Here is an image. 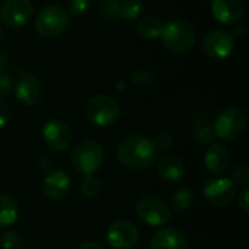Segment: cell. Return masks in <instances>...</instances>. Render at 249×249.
I'll list each match as a JSON object with an SVG mask.
<instances>
[{
  "mask_svg": "<svg viewBox=\"0 0 249 249\" xmlns=\"http://www.w3.org/2000/svg\"><path fill=\"white\" fill-rule=\"evenodd\" d=\"M204 197L214 206H228L236 197V184L229 178H213L204 185Z\"/></svg>",
  "mask_w": 249,
  "mask_h": 249,
  "instance_id": "11",
  "label": "cell"
},
{
  "mask_svg": "<svg viewBox=\"0 0 249 249\" xmlns=\"http://www.w3.org/2000/svg\"><path fill=\"white\" fill-rule=\"evenodd\" d=\"M193 198H194L193 191L188 187H181V188L175 190V193L172 194L171 204L175 212H184V210L190 209V206L193 204Z\"/></svg>",
  "mask_w": 249,
  "mask_h": 249,
  "instance_id": "22",
  "label": "cell"
},
{
  "mask_svg": "<svg viewBox=\"0 0 249 249\" xmlns=\"http://www.w3.org/2000/svg\"><path fill=\"white\" fill-rule=\"evenodd\" d=\"M212 15L223 25H235L245 15V6L241 0H213Z\"/></svg>",
  "mask_w": 249,
  "mask_h": 249,
  "instance_id": "14",
  "label": "cell"
},
{
  "mask_svg": "<svg viewBox=\"0 0 249 249\" xmlns=\"http://www.w3.org/2000/svg\"><path fill=\"white\" fill-rule=\"evenodd\" d=\"M153 144H155L156 150H159V152H166V150H169V149L174 146V137H172L171 133H160V134L156 137V140L153 142Z\"/></svg>",
  "mask_w": 249,
  "mask_h": 249,
  "instance_id": "28",
  "label": "cell"
},
{
  "mask_svg": "<svg viewBox=\"0 0 249 249\" xmlns=\"http://www.w3.org/2000/svg\"><path fill=\"white\" fill-rule=\"evenodd\" d=\"M238 203H239L241 209H242L245 213H248L249 212V188L248 187H244V188L239 191V194H238Z\"/></svg>",
  "mask_w": 249,
  "mask_h": 249,
  "instance_id": "32",
  "label": "cell"
},
{
  "mask_svg": "<svg viewBox=\"0 0 249 249\" xmlns=\"http://www.w3.org/2000/svg\"><path fill=\"white\" fill-rule=\"evenodd\" d=\"M150 249H188V241L178 229L165 228L153 235Z\"/></svg>",
  "mask_w": 249,
  "mask_h": 249,
  "instance_id": "16",
  "label": "cell"
},
{
  "mask_svg": "<svg viewBox=\"0 0 249 249\" xmlns=\"http://www.w3.org/2000/svg\"><path fill=\"white\" fill-rule=\"evenodd\" d=\"M193 134L196 140L201 144H210L216 137L209 118L203 114L196 115V118L193 120Z\"/></svg>",
  "mask_w": 249,
  "mask_h": 249,
  "instance_id": "19",
  "label": "cell"
},
{
  "mask_svg": "<svg viewBox=\"0 0 249 249\" xmlns=\"http://www.w3.org/2000/svg\"><path fill=\"white\" fill-rule=\"evenodd\" d=\"M229 163H231V156H229V150L225 144L214 143L209 147L206 158H204V165L209 172L219 175L228 169Z\"/></svg>",
  "mask_w": 249,
  "mask_h": 249,
  "instance_id": "17",
  "label": "cell"
},
{
  "mask_svg": "<svg viewBox=\"0 0 249 249\" xmlns=\"http://www.w3.org/2000/svg\"><path fill=\"white\" fill-rule=\"evenodd\" d=\"M235 184L238 185H247L249 181V169L247 165H239L233 171V179Z\"/></svg>",
  "mask_w": 249,
  "mask_h": 249,
  "instance_id": "30",
  "label": "cell"
},
{
  "mask_svg": "<svg viewBox=\"0 0 249 249\" xmlns=\"http://www.w3.org/2000/svg\"><path fill=\"white\" fill-rule=\"evenodd\" d=\"M1 247L3 249H23V239L19 233L9 231L1 239Z\"/></svg>",
  "mask_w": 249,
  "mask_h": 249,
  "instance_id": "25",
  "label": "cell"
},
{
  "mask_svg": "<svg viewBox=\"0 0 249 249\" xmlns=\"http://www.w3.org/2000/svg\"><path fill=\"white\" fill-rule=\"evenodd\" d=\"M140 232L127 220H117L107 229V241L112 249H131L139 242Z\"/></svg>",
  "mask_w": 249,
  "mask_h": 249,
  "instance_id": "9",
  "label": "cell"
},
{
  "mask_svg": "<svg viewBox=\"0 0 249 249\" xmlns=\"http://www.w3.org/2000/svg\"><path fill=\"white\" fill-rule=\"evenodd\" d=\"M9 64V57H7V53L4 51H0V70H3L4 67H7Z\"/></svg>",
  "mask_w": 249,
  "mask_h": 249,
  "instance_id": "36",
  "label": "cell"
},
{
  "mask_svg": "<svg viewBox=\"0 0 249 249\" xmlns=\"http://www.w3.org/2000/svg\"><path fill=\"white\" fill-rule=\"evenodd\" d=\"M158 174L165 182H179L185 175V168L181 159L174 155H166L158 162Z\"/></svg>",
  "mask_w": 249,
  "mask_h": 249,
  "instance_id": "18",
  "label": "cell"
},
{
  "mask_svg": "<svg viewBox=\"0 0 249 249\" xmlns=\"http://www.w3.org/2000/svg\"><path fill=\"white\" fill-rule=\"evenodd\" d=\"M204 1H210V3H212V1H213V0H204Z\"/></svg>",
  "mask_w": 249,
  "mask_h": 249,
  "instance_id": "38",
  "label": "cell"
},
{
  "mask_svg": "<svg viewBox=\"0 0 249 249\" xmlns=\"http://www.w3.org/2000/svg\"><path fill=\"white\" fill-rule=\"evenodd\" d=\"M235 38H242L245 34H247V26L245 25H242V23H235V28H233V31L231 32Z\"/></svg>",
  "mask_w": 249,
  "mask_h": 249,
  "instance_id": "34",
  "label": "cell"
},
{
  "mask_svg": "<svg viewBox=\"0 0 249 249\" xmlns=\"http://www.w3.org/2000/svg\"><path fill=\"white\" fill-rule=\"evenodd\" d=\"M80 193L88 198H95L101 193V181L93 175H85L80 182Z\"/></svg>",
  "mask_w": 249,
  "mask_h": 249,
  "instance_id": "24",
  "label": "cell"
},
{
  "mask_svg": "<svg viewBox=\"0 0 249 249\" xmlns=\"http://www.w3.org/2000/svg\"><path fill=\"white\" fill-rule=\"evenodd\" d=\"M13 89V82L7 74H0V96H7Z\"/></svg>",
  "mask_w": 249,
  "mask_h": 249,
  "instance_id": "31",
  "label": "cell"
},
{
  "mask_svg": "<svg viewBox=\"0 0 249 249\" xmlns=\"http://www.w3.org/2000/svg\"><path fill=\"white\" fill-rule=\"evenodd\" d=\"M1 35H3V29H1V23H0V39H1Z\"/></svg>",
  "mask_w": 249,
  "mask_h": 249,
  "instance_id": "37",
  "label": "cell"
},
{
  "mask_svg": "<svg viewBox=\"0 0 249 249\" xmlns=\"http://www.w3.org/2000/svg\"><path fill=\"white\" fill-rule=\"evenodd\" d=\"M85 115L92 124L107 127L114 124L120 117V107L111 96L98 93L88 99L85 105Z\"/></svg>",
  "mask_w": 249,
  "mask_h": 249,
  "instance_id": "5",
  "label": "cell"
},
{
  "mask_svg": "<svg viewBox=\"0 0 249 249\" xmlns=\"http://www.w3.org/2000/svg\"><path fill=\"white\" fill-rule=\"evenodd\" d=\"M131 80L137 85H152L155 82V76L149 70L137 69L131 73Z\"/></svg>",
  "mask_w": 249,
  "mask_h": 249,
  "instance_id": "27",
  "label": "cell"
},
{
  "mask_svg": "<svg viewBox=\"0 0 249 249\" xmlns=\"http://www.w3.org/2000/svg\"><path fill=\"white\" fill-rule=\"evenodd\" d=\"M31 0H6L0 9V22L9 28L23 26L32 16Z\"/></svg>",
  "mask_w": 249,
  "mask_h": 249,
  "instance_id": "10",
  "label": "cell"
},
{
  "mask_svg": "<svg viewBox=\"0 0 249 249\" xmlns=\"http://www.w3.org/2000/svg\"><path fill=\"white\" fill-rule=\"evenodd\" d=\"M236 38L226 29H213L203 39L204 53L214 60H225L232 55Z\"/></svg>",
  "mask_w": 249,
  "mask_h": 249,
  "instance_id": "8",
  "label": "cell"
},
{
  "mask_svg": "<svg viewBox=\"0 0 249 249\" xmlns=\"http://www.w3.org/2000/svg\"><path fill=\"white\" fill-rule=\"evenodd\" d=\"M71 137L73 136L70 127L58 118L50 120L42 128V139L45 144L54 152L66 150L71 143Z\"/></svg>",
  "mask_w": 249,
  "mask_h": 249,
  "instance_id": "12",
  "label": "cell"
},
{
  "mask_svg": "<svg viewBox=\"0 0 249 249\" xmlns=\"http://www.w3.org/2000/svg\"><path fill=\"white\" fill-rule=\"evenodd\" d=\"M121 1L120 0H101V12L107 18H117L118 16V9H120Z\"/></svg>",
  "mask_w": 249,
  "mask_h": 249,
  "instance_id": "26",
  "label": "cell"
},
{
  "mask_svg": "<svg viewBox=\"0 0 249 249\" xmlns=\"http://www.w3.org/2000/svg\"><path fill=\"white\" fill-rule=\"evenodd\" d=\"M42 188L50 200H63L70 191V178L63 171H53L45 177Z\"/></svg>",
  "mask_w": 249,
  "mask_h": 249,
  "instance_id": "15",
  "label": "cell"
},
{
  "mask_svg": "<svg viewBox=\"0 0 249 249\" xmlns=\"http://www.w3.org/2000/svg\"><path fill=\"white\" fill-rule=\"evenodd\" d=\"M104 147L93 140L79 143L71 153V165L82 175H93L104 163Z\"/></svg>",
  "mask_w": 249,
  "mask_h": 249,
  "instance_id": "3",
  "label": "cell"
},
{
  "mask_svg": "<svg viewBox=\"0 0 249 249\" xmlns=\"http://www.w3.org/2000/svg\"><path fill=\"white\" fill-rule=\"evenodd\" d=\"M70 25L69 13L57 4L45 6L35 18V29L41 36L53 38L63 34Z\"/></svg>",
  "mask_w": 249,
  "mask_h": 249,
  "instance_id": "4",
  "label": "cell"
},
{
  "mask_svg": "<svg viewBox=\"0 0 249 249\" xmlns=\"http://www.w3.org/2000/svg\"><path fill=\"white\" fill-rule=\"evenodd\" d=\"M156 153L153 142L140 134L125 137L117 147L118 162L133 171L149 169L156 160Z\"/></svg>",
  "mask_w": 249,
  "mask_h": 249,
  "instance_id": "1",
  "label": "cell"
},
{
  "mask_svg": "<svg viewBox=\"0 0 249 249\" xmlns=\"http://www.w3.org/2000/svg\"><path fill=\"white\" fill-rule=\"evenodd\" d=\"M42 92H44L42 82L36 76L29 73H23L19 76L15 86V95L20 104L26 107H34L39 104L42 99Z\"/></svg>",
  "mask_w": 249,
  "mask_h": 249,
  "instance_id": "13",
  "label": "cell"
},
{
  "mask_svg": "<svg viewBox=\"0 0 249 249\" xmlns=\"http://www.w3.org/2000/svg\"><path fill=\"white\" fill-rule=\"evenodd\" d=\"M142 10H143L142 0H124L120 4L118 16L124 20H133L140 16Z\"/></svg>",
  "mask_w": 249,
  "mask_h": 249,
  "instance_id": "23",
  "label": "cell"
},
{
  "mask_svg": "<svg viewBox=\"0 0 249 249\" xmlns=\"http://www.w3.org/2000/svg\"><path fill=\"white\" fill-rule=\"evenodd\" d=\"M9 121H10V111H9L7 105H4L0 101V128L6 127Z\"/></svg>",
  "mask_w": 249,
  "mask_h": 249,
  "instance_id": "33",
  "label": "cell"
},
{
  "mask_svg": "<svg viewBox=\"0 0 249 249\" xmlns=\"http://www.w3.org/2000/svg\"><path fill=\"white\" fill-rule=\"evenodd\" d=\"M162 22L155 18V16H147L144 19H142L137 25V31L140 34V36L146 38V39H155L159 38L162 34Z\"/></svg>",
  "mask_w": 249,
  "mask_h": 249,
  "instance_id": "21",
  "label": "cell"
},
{
  "mask_svg": "<svg viewBox=\"0 0 249 249\" xmlns=\"http://www.w3.org/2000/svg\"><path fill=\"white\" fill-rule=\"evenodd\" d=\"M247 128V115L241 108L223 109L214 121V134L222 140H236L244 134Z\"/></svg>",
  "mask_w": 249,
  "mask_h": 249,
  "instance_id": "6",
  "label": "cell"
},
{
  "mask_svg": "<svg viewBox=\"0 0 249 249\" xmlns=\"http://www.w3.org/2000/svg\"><path fill=\"white\" fill-rule=\"evenodd\" d=\"M136 212L139 219L149 226H163L171 219L169 206L159 197H143L139 200L136 206Z\"/></svg>",
  "mask_w": 249,
  "mask_h": 249,
  "instance_id": "7",
  "label": "cell"
},
{
  "mask_svg": "<svg viewBox=\"0 0 249 249\" xmlns=\"http://www.w3.org/2000/svg\"><path fill=\"white\" fill-rule=\"evenodd\" d=\"M77 249H104L98 242H95V241H86V242H83L80 247Z\"/></svg>",
  "mask_w": 249,
  "mask_h": 249,
  "instance_id": "35",
  "label": "cell"
},
{
  "mask_svg": "<svg viewBox=\"0 0 249 249\" xmlns=\"http://www.w3.org/2000/svg\"><path fill=\"white\" fill-rule=\"evenodd\" d=\"M89 7V0H67V9L73 16L83 15Z\"/></svg>",
  "mask_w": 249,
  "mask_h": 249,
  "instance_id": "29",
  "label": "cell"
},
{
  "mask_svg": "<svg viewBox=\"0 0 249 249\" xmlns=\"http://www.w3.org/2000/svg\"><path fill=\"white\" fill-rule=\"evenodd\" d=\"M160 38L163 45L175 54H185L196 44L194 28L182 19H174L163 25Z\"/></svg>",
  "mask_w": 249,
  "mask_h": 249,
  "instance_id": "2",
  "label": "cell"
},
{
  "mask_svg": "<svg viewBox=\"0 0 249 249\" xmlns=\"http://www.w3.org/2000/svg\"><path fill=\"white\" fill-rule=\"evenodd\" d=\"M18 204L6 194H0V228H9L18 220Z\"/></svg>",
  "mask_w": 249,
  "mask_h": 249,
  "instance_id": "20",
  "label": "cell"
},
{
  "mask_svg": "<svg viewBox=\"0 0 249 249\" xmlns=\"http://www.w3.org/2000/svg\"><path fill=\"white\" fill-rule=\"evenodd\" d=\"M32 249H35V248H32Z\"/></svg>",
  "mask_w": 249,
  "mask_h": 249,
  "instance_id": "39",
  "label": "cell"
}]
</instances>
